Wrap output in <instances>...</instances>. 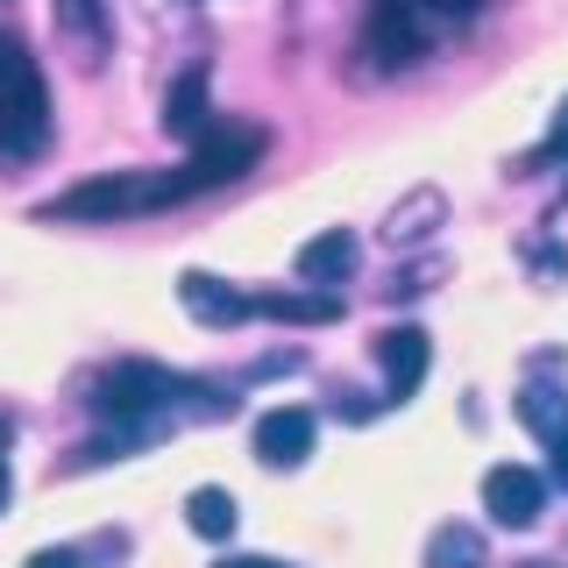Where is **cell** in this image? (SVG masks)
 Returning <instances> with one entry per match:
<instances>
[{
    "label": "cell",
    "instance_id": "obj_12",
    "mask_svg": "<svg viewBox=\"0 0 568 568\" xmlns=\"http://www.w3.org/2000/svg\"><path fill=\"white\" fill-rule=\"evenodd\" d=\"M355 256H363L355 227H327V235H313L306 248H298V277L306 284H342L355 271Z\"/></svg>",
    "mask_w": 568,
    "mask_h": 568
},
{
    "label": "cell",
    "instance_id": "obj_10",
    "mask_svg": "<svg viewBox=\"0 0 568 568\" xmlns=\"http://www.w3.org/2000/svg\"><path fill=\"white\" fill-rule=\"evenodd\" d=\"M178 298H185V313L206 320V327H235V320H248V292H235V284L213 277V271H185L178 277Z\"/></svg>",
    "mask_w": 568,
    "mask_h": 568
},
{
    "label": "cell",
    "instance_id": "obj_11",
    "mask_svg": "<svg viewBox=\"0 0 568 568\" xmlns=\"http://www.w3.org/2000/svg\"><path fill=\"white\" fill-rule=\"evenodd\" d=\"M206 79H213V71L206 64H185V71H178V79H171V93H164V129L171 135H200L206 129V121H213V106H206Z\"/></svg>",
    "mask_w": 568,
    "mask_h": 568
},
{
    "label": "cell",
    "instance_id": "obj_7",
    "mask_svg": "<svg viewBox=\"0 0 568 568\" xmlns=\"http://www.w3.org/2000/svg\"><path fill=\"white\" fill-rule=\"evenodd\" d=\"M547 505V484L532 469H519V462H497V469L484 476V511L497 526H532Z\"/></svg>",
    "mask_w": 568,
    "mask_h": 568
},
{
    "label": "cell",
    "instance_id": "obj_18",
    "mask_svg": "<svg viewBox=\"0 0 568 568\" xmlns=\"http://www.w3.org/2000/svg\"><path fill=\"white\" fill-rule=\"evenodd\" d=\"M29 568H85V561H79V547H36Z\"/></svg>",
    "mask_w": 568,
    "mask_h": 568
},
{
    "label": "cell",
    "instance_id": "obj_6",
    "mask_svg": "<svg viewBox=\"0 0 568 568\" xmlns=\"http://www.w3.org/2000/svg\"><path fill=\"white\" fill-rule=\"evenodd\" d=\"M58 36L79 71H100L114 50V8L106 0H58Z\"/></svg>",
    "mask_w": 568,
    "mask_h": 568
},
{
    "label": "cell",
    "instance_id": "obj_5",
    "mask_svg": "<svg viewBox=\"0 0 568 568\" xmlns=\"http://www.w3.org/2000/svg\"><path fill=\"white\" fill-rule=\"evenodd\" d=\"M434 22L413 8V0H369V14H363V58L377 64V71H405V64H419L426 58V43H434Z\"/></svg>",
    "mask_w": 568,
    "mask_h": 568
},
{
    "label": "cell",
    "instance_id": "obj_19",
    "mask_svg": "<svg viewBox=\"0 0 568 568\" xmlns=\"http://www.w3.org/2000/svg\"><path fill=\"white\" fill-rule=\"evenodd\" d=\"M547 150H568V100L555 106V121H547Z\"/></svg>",
    "mask_w": 568,
    "mask_h": 568
},
{
    "label": "cell",
    "instance_id": "obj_3",
    "mask_svg": "<svg viewBox=\"0 0 568 568\" xmlns=\"http://www.w3.org/2000/svg\"><path fill=\"white\" fill-rule=\"evenodd\" d=\"M185 377H171V369H156V363H114V369H100L93 377V413L100 419H114V440H135L142 434V419H156L171 398H185Z\"/></svg>",
    "mask_w": 568,
    "mask_h": 568
},
{
    "label": "cell",
    "instance_id": "obj_4",
    "mask_svg": "<svg viewBox=\"0 0 568 568\" xmlns=\"http://www.w3.org/2000/svg\"><path fill=\"white\" fill-rule=\"evenodd\" d=\"M263 150H271V129H263V121L213 114L206 129L192 135V156H185L178 171H185V185H192V192H206V185H227V178H242Z\"/></svg>",
    "mask_w": 568,
    "mask_h": 568
},
{
    "label": "cell",
    "instance_id": "obj_15",
    "mask_svg": "<svg viewBox=\"0 0 568 568\" xmlns=\"http://www.w3.org/2000/svg\"><path fill=\"white\" fill-rule=\"evenodd\" d=\"M440 213H448V200H440V185H419L413 200H398V206H390L384 235H390V242H419L426 227H440Z\"/></svg>",
    "mask_w": 568,
    "mask_h": 568
},
{
    "label": "cell",
    "instance_id": "obj_2",
    "mask_svg": "<svg viewBox=\"0 0 568 568\" xmlns=\"http://www.w3.org/2000/svg\"><path fill=\"white\" fill-rule=\"evenodd\" d=\"M43 150H50L43 64L14 29H0V156H43Z\"/></svg>",
    "mask_w": 568,
    "mask_h": 568
},
{
    "label": "cell",
    "instance_id": "obj_13",
    "mask_svg": "<svg viewBox=\"0 0 568 568\" xmlns=\"http://www.w3.org/2000/svg\"><path fill=\"white\" fill-rule=\"evenodd\" d=\"M519 419L547 440V448H555V440H568V390H561V384H526V390H519Z\"/></svg>",
    "mask_w": 568,
    "mask_h": 568
},
{
    "label": "cell",
    "instance_id": "obj_21",
    "mask_svg": "<svg viewBox=\"0 0 568 568\" xmlns=\"http://www.w3.org/2000/svg\"><path fill=\"white\" fill-rule=\"evenodd\" d=\"M8 497H14V476H8V455H0V511H8Z\"/></svg>",
    "mask_w": 568,
    "mask_h": 568
},
{
    "label": "cell",
    "instance_id": "obj_14",
    "mask_svg": "<svg viewBox=\"0 0 568 568\" xmlns=\"http://www.w3.org/2000/svg\"><path fill=\"white\" fill-rule=\"evenodd\" d=\"M235 490H221V484H200L185 497V526L200 532V540H227V532H235Z\"/></svg>",
    "mask_w": 568,
    "mask_h": 568
},
{
    "label": "cell",
    "instance_id": "obj_22",
    "mask_svg": "<svg viewBox=\"0 0 568 568\" xmlns=\"http://www.w3.org/2000/svg\"><path fill=\"white\" fill-rule=\"evenodd\" d=\"M555 484H568V440H555Z\"/></svg>",
    "mask_w": 568,
    "mask_h": 568
},
{
    "label": "cell",
    "instance_id": "obj_9",
    "mask_svg": "<svg viewBox=\"0 0 568 568\" xmlns=\"http://www.w3.org/2000/svg\"><path fill=\"white\" fill-rule=\"evenodd\" d=\"M256 455L271 462V469H298V462L313 455V413L306 405H271V413L256 419Z\"/></svg>",
    "mask_w": 568,
    "mask_h": 568
},
{
    "label": "cell",
    "instance_id": "obj_17",
    "mask_svg": "<svg viewBox=\"0 0 568 568\" xmlns=\"http://www.w3.org/2000/svg\"><path fill=\"white\" fill-rule=\"evenodd\" d=\"M248 313H277V320H334V313H342V298H334V292H263V298H248Z\"/></svg>",
    "mask_w": 568,
    "mask_h": 568
},
{
    "label": "cell",
    "instance_id": "obj_16",
    "mask_svg": "<svg viewBox=\"0 0 568 568\" xmlns=\"http://www.w3.org/2000/svg\"><path fill=\"white\" fill-rule=\"evenodd\" d=\"M426 568H484V532L476 526H434Z\"/></svg>",
    "mask_w": 568,
    "mask_h": 568
},
{
    "label": "cell",
    "instance_id": "obj_23",
    "mask_svg": "<svg viewBox=\"0 0 568 568\" xmlns=\"http://www.w3.org/2000/svg\"><path fill=\"white\" fill-rule=\"evenodd\" d=\"M8 440H14V413H0V455H8Z\"/></svg>",
    "mask_w": 568,
    "mask_h": 568
},
{
    "label": "cell",
    "instance_id": "obj_8",
    "mask_svg": "<svg viewBox=\"0 0 568 568\" xmlns=\"http://www.w3.org/2000/svg\"><path fill=\"white\" fill-rule=\"evenodd\" d=\"M426 355H434V342H426V327H413V320H398V327H377V363L390 377V398H413L419 377H426Z\"/></svg>",
    "mask_w": 568,
    "mask_h": 568
},
{
    "label": "cell",
    "instance_id": "obj_20",
    "mask_svg": "<svg viewBox=\"0 0 568 568\" xmlns=\"http://www.w3.org/2000/svg\"><path fill=\"white\" fill-rule=\"evenodd\" d=\"M221 568H284V561H271V555H227Z\"/></svg>",
    "mask_w": 568,
    "mask_h": 568
},
{
    "label": "cell",
    "instance_id": "obj_1",
    "mask_svg": "<svg viewBox=\"0 0 568 568\" xmlns=\"http://www.w3.org/2000/svg\"><path fill=\"white\" fill-rule=\"evenodd\" d=\"M185 171H100V178H85V185H64V192H50L43 206V221H121V213H156V206H171V200H185Z\"/></svg>",
    "mask_w": 568,
    "mask_h": 568
}]
</instances>
